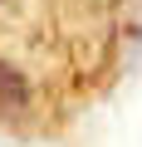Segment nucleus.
<instances>
[{
	"mask_svg": "<svg viewBox=\"0 0 142 147\" xmlns=\"http://www.w3.org/2000/svg\"><path fill=\"white\" fill-rule=\"evenodd\" d=\"M25 103H30V84H25V74L10 69L5 59H0V118L25 113Z\"/></svg>",
	"mask_w": 142,
	"mask_h": 147,
	"instance_id": "f257e3e1",
	"label": "nucleus"
}]
</instances>
